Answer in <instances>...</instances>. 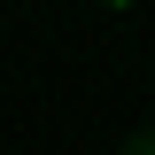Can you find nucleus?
I'll use <instances>...</instances> for the list:
<instances>
[{"label": "nucleus", "instance_id": "1", "mask_svg": "<svg viewBox=\"0 0 155 155\" xmlns=\"http://www.w3.org/2000/svg\"><path fill=\"white\" fill-rule=\"evenodd\" d=\"M116 8H124V0H116Z\"/></svg>", "mask_w": 155, "mask_h": 155}]
</instances>
